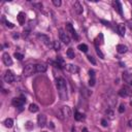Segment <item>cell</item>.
Listing matches in <instances>:
<instances>
[{
	"mask_svg": "<svg viewBox=\"0 0 132 132\" xmlns=\"http://www.w3.org/2000/svg\"><path fill=\"white\" fill-rule=\"evenodd\" d=\"M82 132H89V131H88V129H87V128H83Z\"/></svg>",
	"mask_w": 132,
	"mask_h": 132,
	"instance_id": "74e56055",
	"label": "cell"
},
{
	"mask_svg": "<svg viewBox=\"0 0 132 132\" xmlns=\"http://www.w3.org/2000/svg\"><path fill=\"white\" fill-rule=\"evenodd\" d=\"M125 111V105L124 104H122V105H120V107H119V112H124Z\"/></svg>",
	"mask_w": 132,
	"mask_h": 132,
	"instance_id": "836d02e7",
	"label": "cell"
},
{
	"mask_svg": "<svg viewBox=\"0 0 132 132\" xmlns=\"http://www.w3.org/2000/svg\"><path fill=\"white\" fill-rule=\"evenodd\" d=\"M42 132H47V131H42Z\"/></svg>",
	"mask_w": 132,
	"mask_h": 132,
	"instance_id": "ee69618b",
	"label": "cell"
},
{
	"mask_svg": "<svg viewBox=\"0 0 132 132\" xmlns=\"http://www.w3.org/2000/svg\"><path fill=\"white\" fill-rule=\"evenodd\" d=\"M59 36H60V39L65 43V45H69L70 43V37H69V35L63 30L62 28H60L59 29Z\"/></svg>",
	"mask_w": 132,
	"mask_h": 132,
	"instance_id": "5b68a950",
	"label": "cell"
},
{
	"mask_svg": "<svg viewBox=\"0 0 132 132\" xmlns=\"http://www.w3.org/2000/svg\"><path fill=\"white\" fill-rule=\"evenodd\" d=\"M73 8H74V12L77 14H82L83 13V6H82V4L79 1L74 2V4H73Z\"/></svg>",
	"mask_w": 132,
	"mask_h": 132,
	"instance_id": "7c38bea8",
	"label": "cell"
},
{
	"mask_svg": "<svg viewBox=\"0 0 132 132\" xmlns=\"http://www.w3.org/2000/svg\"><path fill=\"white\" fill-rule=\"evenodd\" d=\"M130 105H132V101H131V102H130Z\"/></svg>",
	"mask_w": 132,
	"mask_h": 132,
	"instance_id": "7bdbcfd3",
	"label": "cell"
},
{
	"mask_svg": "<svg viewBox=\"0 0 132 132\" xmlns=\"http://www.w3.org/2000/svg\"><path fill=\"white\" fill-rule=\"evenodd\" d=\"M77 48L81 51V52H83V53H87L88 52V46L87 45H85V43H82V45H79V47H77Z\"/></svg>",
	"mask_w": 132,
	"mask_h": 132,
	"instance_id": "44dd1931",
	"label": "cell"
},
{
	"mask_svg": "<svg viewBox=\"0 0 132 132\" xmlns=\"http://www.w3.org/2000/svg\"><path fill=\"white\" fill-rule=\"evenodd\" d=\"M37 124L39 127H45L47 124V117L45 115H39L37 117Z\"/></svg>",
	"mask_w": 132,
	"mask_h": 132,
	"instance_id": "30bf717a",
	"label": "cell"
},
{
	"mask_svg": "<svg viewBox=\"0 0 132 132\" xmlns=\"http://www.w3.org/2000/svg\"><path fill=\"white\" fill-rule=\"evenodd\" d=\"M2 60H3V63L6 66H11L12 64V59L11 58V56L8 55V53H4L2 55Z\"/></svg>",
	"mask_w": 132,
	"mask_h": 132,
	"instance_id": "9c48e42d",
	"label": "cell"
},
{
	"mask_svg": "<svg viewBox=\"0 0 132 132\" xmlns=\"http://www.w3.org/2000/svg\"><path fill=\"white\" fill-rule=\"evenodd\" d=\"M38 109H39V107H38L35 103H31L30 105H29V111H31V112H37Z\"/></svg>",
	"mask_w": 132,
	"mask_h": 132,
	"instance_id": "ffe728a7",
	"label": "cell"
},
{
	"mask_svg": "<svg viewBox=\"0 0 132 132\" xmlns=\"http://www.w3.org/2000/svg\"><path fill=\"white\" fill-rule=\"evenodd\" d=\"M101 23H103V24H105V26H107V25H109V23H108V22H105V21H103V20H101Z\"/></svg>",
	"mask_w": 132,
	"mask_h": 132,
	"instance_id": "8d00e7d4",
	"label": "cell"
},
{
	"mask_svg": "<svg viewBox=\"0 0 132 132\" xmlns=\"http://www.w3.org/2000/svg\"><path fill=\"white\" fill-rule=\"evenodd\" d=\"M88 60H89L93 65H95V64H96V61H95V59H94V58H93L92 56H88Z\"/></svg>",
	"mask_w": 132,
	"mask_h": 132,
	"instance_id": "d6a6232c",
	"label": "cell"
},
{
	"mask_svg": "<svg viewBox=\"0 0 132 132\" xmlns=\"http://www.w3.org/2000/svg\"><path fill=\"white\" fill-rule=\"evenodd\" d=\"M95 83H96L95 77H94V79H90V81H89V86L94 87V86H95Z\"/></svg>",
	"mask_w": 132,
	"mask_h": 132,
	"instance_id": "f546056e",
	"label": "cell"
},
{
	"mask_svg": "<svg viewBox=\"0 0 132 132\" xmlns=\"http://www.w3.org/2000/svg\"><path fill=\"white\" fill-rule=\"evenodd\" d=\"M127 51H128V48L124 45H118L117 46V52L119 54H125Z\"/></svg>",
	"mask_w": 132,
	"mask_h": 132,
	"instance_id": "ac0fdd59",
	"label": "cell"
},
{
	"mask_svg": "<svg viewBox=\"0 0 132 132\" xmlns=\"http://www.w3.org/2000/svg\"><path fill=\"white\" fill-rule=\"evenodd\" d=\"M12 103L13 106H16V107H22L24 104L26 103V99L23 98V97H20V98H13L12 101Z\"/></svg>",
	"mask_w": 132,
	"mask_h": 132,
	"instance_id": "ba28073f",
	"label": "cell"
},
{
	"mask_svg": "<svg viewBox=\"0 0 132 132\" xmlns=\"http://www.w3.org/2000/svg\"><path fill=\"white\" fill-rule=\"evenodd\" d=\"M53 47H54V50L55 51H60V48H61V45H60L59 41H54Z\"/></svg>",
	"mask_w": 132,
	"mask_h": 132,
	"instance_id": "cb8c5ba5",
	"label": "cell"
},
{
	"mask_svg": "<svg viewBox=\"0 0 132 132\" xmlns=\"http://www.w3.org/2000/svg\"><path fill=\"white\" fill-rule=\"evenodd\" d=\"M57 63L59 65H63V64H64V60L62 59V57H57Z\"/></svg>",
	"mask_w": 132,
	"mask_h": 132,
	"instance_id": "f1b7e54d",
	"label": "cell"
},
{
	"mask_svg": "<svg viewBox=\"0 0 132 132\" xmlns=\"http://www.w3.org/2000/svg\"><path fill=\"white\" fill-rule=\"evenodd\" d=\"M74 119L76 120V121H82V120H84V115L83 114H81V112H79V111H75L74 112Z\"/></svg>",
	"mask_w": 132,
	"mask_h": 132,
	"instance_id": "7402d4cb",
	"label": "cell"
},
{
	"mask_svg": "<svg viewBox=\"0 0 132 132\" xmlns=\"http://www.w3.org/2000/svg\"><path fill=\"white\" fill-rule=\"evenodd\" d=\"M14 80H16V76H14L13 72L12 70H6L5 73H4V81L8 83V84H12V83L14 82Z\"/></svg>",
	"mask_w": 132,
	"mask_h": 132,
	"instance_id": "8992f818",
	"label": "cell"
},
{
	"mask_svg": "<svg viewBox=\"0 0 132 132\" xmlns=\"http://www.w3.org/2000/svg\"><path fill=\"white\" fill-rule=\"evenodd\" d=\"M59 118L62 119V120H68L71 117V109L69 106H62L61 109L59 110Z\"/></svg>",
	"mask_w": 132,
	"mask_h": 132,
	"instance_id": "7a4b0ae2",
	"label": "cell"
},
{
	"mask_svg": "<svg viewBox=\"0 0 132 132\" xmlns=\"http://www.w3.org/2000/svg\"><path fill=\"white\" fill-rule=\"evenodd\" d=\"M118 31H119V34L121 36H124L125 35V31H126V26L124 23H121L118 25Z\"/></svg>",
	"mask_w": 132,
	"mask_h": 132,
	"instance_id": "e0dca14e",
	"label": "cell"
},
{
	"mask_svg": "<svg viewBox=\"0 0 132 132\" xmlns=\"http://www.w3.org/2000/svg\"><path fill=\"white\" fill-rule=\"evenodd\" d=\"M130 85H131V86H132V81H131V82H130Z\"/></svg>",
	"mask_w": 132,
	"mask_h": 132,
	"instance_id": "b9f144b4",
	"label": "cell"
},
{
	"mask_svg": "<svg viewBox=\"0 0 132 132\" xmlns=\"http://www.w3.org/2000/svg\"><path fill=\"white\" fill-rule=\"evenodd\" d=\"M56 87L58 93H59V97L61 100H67L68 94H67V85L66 81L61 76H58L56 79Z\"/></svg>",
	"mask_w": 132,
	"mask_h": 132,
	"instance_id": "6da1fadb",
	"label": "cell"
},
{
	"mask_svg": "<svg viewBox=\"0 0 132 132\" xmlns=\"http://www.w3.org/2000/svg\"><path fill=\"white\" fill-rule=\"evenodd\" d=\"M106 116L108 117L109 119H114V117H115V114H114V110L112 109H106Z\"/></svg>",
	"mask_w": 132,
	"mask_h": 132,
	"instance_id": "d4e9b609",
	"label": "cell"
},
{
	"mask_svg": "<svg viewBox=\"0 0 132 132\" xmlns=\"http://www.w3.org/2000/svg\"><path fill=\"white\" fill-rule=\"evenodd\" d=\"M4 126L7 127V128H12V127L13 126V120L11 119V118H7L5 121H4Z\"/></svg>",
	"mask_w": 132,
	"mask_h": 132,
	"instance_id": "d6986e66",
	"label": "cell"
},
{
	"mask_svg": "<svg viewBox=\"0 0 132 132\" xmlns=\"http://www.w3.org/2000/svg\"><path fill=\"white\" fill-rule=\"evenodd\" d=\"M3 21H4V23H5V25H6V27H7V28H13V27H14V25H13L12 23L8 22V21H5L4 19H3Z\"/></svg>",
	"mask_w": 132,
	"mask_h": 132,
	"instance_id": "83f0119b",
	"label": "cell"
},
{
	"mask_svg": "<svg viewBox=\"0 0 132 132\" xmlns=\"http://www.w3.org/2000/svg\"><path fill=\"white\" fill-rule=\"evenodd\" d=\"M66 32H67L68 35L72 36L74 39H79V35H77L76 31L74 30V28L72 27V25H71L70 23H67L66 24Z\"/></svg>",
	"mask_w": 132,
	"mask_h": 132,
	"instance_id": "277c9868",
	"label": "cell"
},
{
	"mask_svg": "<svg viewBox=\"0 0 132 132\" xmlns=\"http://www.w3.org/2000/svg\"><path fill=\"white\" fill-rule=\"evenodd\" d=\"M72 132H75V129H74V128H73V129H72Z\"/></svg>",
	"mask_w": 132,
	"mask_h": 132,
	"instance_id": "60d3db41",
	"label": "cell"
},
{
	"mask_svg": "<svg viewBox=\"0 0 132 132\" xmlns=\"http://www.w3.org/2000/svg\"><path fill=\"white\" fill-rule=\"evenodd\" d=\"M53 4H54V5H55V6H60L61 5V1H60V0H53Z\"/></svg>",
	"mask_w": 132,
	"mask_h": 132,
	"instance_id": "1f68e13d",
	"label": "cell"
},
{
	"mask_svg": "<svg viewBox=\"0 0 132 132\" xmlns=\"http://www.w3.org/2000/svg\"><path fill=\"white\" fill-rule=\"evenodd\" d=\"M96 53H97V55H98L101 59H104V55L102 54V52L100 51V48H98V46H96Z\"/></svg>",
	"mask_w": 132,
	"mask_h": 132,
	"instance_id": "484cf974",
	"label": "cell"
},
{
	"mask_svg": "<svg viewBox=\"0 0 132 132\" xmlns=\"http://www.w3.org/2000/svg\"><path fill=\"white\" fill-rule=\"evenodd\" d=\"M36 72V69H35V65H32V64H29L27 66H25L23 70V74L24 76H30L32 75L33 73Z\"/></svg>",
	"mask_w": 132,
	"mask_h": 132,
	"instance_id": "3957f363",
	"label": "cell"
},
{
	"mask_svg": "<svg viewBox=\"0 0 132 132\" xmlns=\"http://www.w3.org/2000/svg\"><path fill=\"white\" fill-rule=\"evenodd\" d=\"M35 69H36V72L38 73H43L47 71L48 67L45 64H35Z\"/></svg>",
	"mask_w": 132,
	"mask_h": 132,
	"instance_id": "4fadbf2b",
	"label": "cell"
},
{
	"mask_svg": "<svg viewBox=\"0 0 132 132\" xmlns=\"http://www.w3.org/2000/svg\"><path fill=\"white\" fill-rule=\"evenodd\" d=\"M13 56H14V58H17L18 60H23V58H24V56L22 55V54H20V53H17V52L14 53V55H13Z\"/></svg>",
	"mask_w": 132,
	"mask_h": 132,
	"instance_id": "4316f807",
	"label": "cell"
},
{
	"mask_svg": "<svg viewBox=\"0 0 132 132\" xmlns=\"http://www.w3.org/2000/svg\"><path fill=\"white\" fill-rule=\"evenodd\" d=\"M66 68H67V70L69 72H71V73H77V72H79V70H80L79 67L75 66V65H73V64L66 65Z\"/></svg>",
	"mask_w": 132,
	"mask_h": 132,
	"instance_id": "9a60e30c",
	"label": "cell"
},
{
	"mask_svg": "<svg viewBox=\"0 0 132 132\" xmlns=\"http://www.w3.org/2000/svg\"><path fill=\"white\" fill-rule=\"evenodd\" d=\"M129 126H130V127H132V120H130V121H129Z\"/></svg>",
	"mask_w": 132,
	"mask_h": 132,
	"instance_id": "ab89813d",
	"label": "cell"
},
{
	"mask_svg": "<svg viewBox=\"0 0 132 132\" xmlns=\"http://www.w3.org/2000/svg\"><path fill=\"white\" fill-rule=\"evenodd\" d=\"M129 27H130V29L132 30V23L131 22H129Z\"/></svg>",
	"mask_w": 132,
	"mask_h": 132,
	"instance_id": "f35d334b",
	"label": "cell"
},
{
	"mask_svg": "<svg viewBox=\"0 0 132 132\" xmlns=\"http://www.w3.org/2000/svg\"><path fill=\"white\" fill-rule=\"evenodd\" d=\"M101 124H102V126L103 127H107V122H106V120H101Z\"/></svg>",
	"mask_w": 132,
	"mask_h": 132,
	"instance_id": "d590c367",
	"label": "cell"
},
{
	"mask_svg": "<svg viewBox=\"0 0 132 132\" xmlns=\"http://www.w3.org/2000/svg\"><path fill=\"white\" fill-rule=\"evenodd\" d=\"M119 95L121 97H129L132 96V90L130 89L129 87H123L122 89L119 91Z\"/></svg>",
	"mask_w": 132,
	"mask_h": 132,
	"instance_id": "52a82bcc",
	"label": "cell"
},
{
	"mask_svg": "<svg viewBox=\"0 0 132 132\" xmlns=\"http://www.w3.org/2000/svg\"><path fill=\"white\" fill-rule=\"evenodd\" d=\"M37 37H38V39H39L42 43H45L46 46H50V38H48V36L45 35V34H38Z\"/></svg>",
	"mask_w": 132,
	"mask_h": 132,
	"instance_id": "8fae6325",
	"label": "cell"
},
{
	"mask_svg": "<svg viewBox=\"0 0 132 132\" xmlns=\"http://www.w3.org/2000/svg\"><path fill=\"white\" fill-rule=\"evenodd\" d=\"M25 21H26V14H25V12H19V14H18V22H19V24H20V25H24V24H25Z\"/></svg>",
	"mask_w": 132,
	"mask_h": 132,
	"instance_id": "5bb4252c",
	"label": "cell"
},
{
	"mask_svg": "<svg viewBox=\"0 0 132 132\" xmlns=\"http://www.w3.org/2000/svg\"><path fill=\"white\" fill-rule=\"evenodd\" d=\"M112 4H114V7L117 12H118L121 16H123V11H122V4L119 2V1H114L112 2Z\"/></svg>",
	"mask_w": 132,
	"mask_h": 132,
	"instance_id": "2e32d148",
	"label": "cell"
},
{
	"mask_svg": "<svg viewBox=\"0 0 132 132\" xmlns=\"http://www.w3.org/2000/svg\"><path fill=\"white\" fill-rule=\"evenodd\" d=\"M32 127H33V124L31 123V122H28V123L26 124V128H27V129H31Z\"/></svg>",
	"mask_w": 132,
	"mask_h": 132,
	"instance_id": "e575fe53",
	"label": "cell"
},
{
	"mask_svg": "<svg viewBox=\"0 0 132 132\" xmlns=\"http://www.w3.org/2000/svg\"><path fill=\"white\" fill-rule=\"evenodd\" d=\"M89 75H90V79H94L95 77V71L93 69H90L89 70Z\"/></svg>",
	"mask_w": 132,
	"mask_h": 132,
	"instance_id": "4dcf8cb0",
	"label": "cell"
},
{
	"mask_svg": "<svg viewBox=\"0 0 132 132\" xmlns=\"http://www.w3.org/2000/svg\"><path fill=\"white\" fill-rule=\"evenodd\" d=\"M66 55H67V57L69 58V59H73V58H74V52H73L72 48H68Z\"/></svg>",
	"mask_w": 132,
	"mask_h": 132,
	"instance_id": "603a6c76",
	"label": "cell"
}]
</instances>
